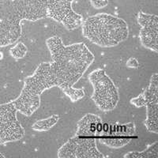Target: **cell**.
<instances>
[{
  "label": "cell",
  "instance_id": "obj_1",
  "mask_svg": "<svg viewBox=\"0 0 158 158\" xmlns=\"http://www.w3.org/2000/svg\"><path fill=\"white\" fill-rule=\"evenodd\" d=\"M46 45L52 57L50 64L56 86L71 102H77L85 94L82 89H75L74 85L94 63V55L84 43L65 45L57 36L46 40Z\"/></svg>",
  "mask_w": 158,
  "mask_h": 158
},
{
  "label": "cell",
  "instance_id": "obj_2",
  "mask_svg": "<svg viewBox=\"0 0 158 158\" xmlns=\"http://www.w3.org/2000/svg\"><path fill=\"white\" fill-rule=\"evenodd\" d=\"M46 18V0H0V48L18 41L22 21Z\"/></svg>",
  "mask_w": 158,
  "mask_h": 158
},
{
  "label": "cell",
  "instance_id": "obj_3",
  "mask_svg": "<svg viewBox=\"0 0 158 158\" xmlns=\"http://www.w3.org/2000/svg\"><path fill=\"white\" fill-rule=\"evenodd\" d=\"M82 36L101 48H112L125 41L129 27L123 18L101 13L89 16L81 24Z\"/></svg>",
  "mask_w": 158,
  "mask_h": 158
},
{
  "label": "cell",
  "instance_id": "obj_4",
  "mask_svg": "<svg viewBox=\"0 0 158 158\" xmlns=\"http://www.w3.org/2000/svg\"><path fill=\"white\" fill-rule=\"evenodd\" d=\"M56 86L50 63H41L32 75L25 77L19 97L12 102L20 113L31 116L40 106L41 94L45 90Z\"/></svg>",
  "mask_w": 158,
  "mask_h": 158
},
{
  "label": "cell",
  "instance_id": "obj_5",
  "mask_svg": "<svg viewBox=\"0 0 158 158\" xmlns=\"http://www.w3.org/2000/svg\"><path fill=\"white\" fill-rule=\"evenodd\" d=\"M94 92L92 101L103 111H113L119 101V93L114 81L103 69H97L89 74Z\"/></svg>",
  "mask_w": 158,
  "mask_h": 158
},
{
  "label": "cell",
  "instance_id": "obj_6",
  "mask_svg": "<svg viewBox=\"0 0 158 158\" xmlns=\"http://www.w3.org/2000/svg\"><path fill=\"white\" fill-rule=\"evenodd\" d=\"M59 158H104L96 144V137L77 135L70 138L58 149Z\"/></svg>",
  "mask_w": 158,
  "mask_h": 158
},
{
  "label": "cell",
  "instance_id": "obj_7",
  "mask_svg": "<svg viewBox=\"0 0 158 158\" xmlns=\"http://www.w3.org/2000/svg\"><path fill=\"white\" fill-rule=\"evenodd\" d=\"M17 113L18 110L12 101L0 104V146L17 142L25 135Z\"/></svg>",
  "mask_w": 158,
  "mask_h": 158
},
{
  "label": "cell",
  "instance_id": "obj_8",
  "mask_svg": "<svg viewBox=\"0 0 158 158\" xmlns=\"http://www.w3.org/2000/svg\"><path fill=\"white\" fill-rule=\"evenodd\" d=\"M73 2L74 0H46L47 18L62 24L67 30L79 28L83 17L73 10Z\"/></svg>",
  "mask_w": 158,
  "mask_h": 158
},
{
  "label": "cell",
  "instance_id": "obj_9",
  "mask_svg": "<svg viewBox=\"0 0 158 158\" xmlns=\"http://www.w3.org/2000/svg\"><path fill=\"white\" fill-rule=\"evenodd\" d=\"M136 135L135 123L109 124L108 131L100 135V142L111 149H120L131 142Z\"/></svg>",
  "mask_w": 158,
  "mask_h": 158
},
{
  "label": "cell",
  "instance_id": "obj_10",
  "mask_svg": "<svg viewBox=\"0 0 158 158\" xmlns=\"http://www.w3.org/2000/svg\"><path fill=\"white\" fill-rule=\"evenodd\" d=\"M137 22L141 26L139 39L145 48L158 52V17L156 15L139 11Z\"/></svg>",
  "mask_w": 158,
  "mask_h": 158
},
{
  "label": "cell",
  "instance_id": "obj_11",
  "mask_svg": "<svg viewBox=\"0 0 158 158\" xmlns=\"http://www.w3.org/2000/svg\"><path fill=\"white\" fill-rule=\"evenodd\" d=\"M103 121L98 115L87 113L77 123V135H84L97 137L102 132Z\"/></svg>",
  "mask_w": 158,
  "mask_h": 158
},
{
  "label": "cell",
  "instance_id": "obj_12",
  "mask_svg": "<svg viewBox=\"0 0 158 158\" xmlns=\"http://www.w3.org/2000/svg\"><path fill=\"white\" fill-rule=\"evenodd\" d=\"M146 118L144 125L149 132L158 133V102L146 104Z\"/></svg>",
  "mask_w": 158,
  "mask_h": 158
},
{
  "label": "cell",
  "instance_id": "obj_13",
  "mask_svg": "<svg viewBox=\"0 0 158 158\" xmlns=\"http://www.w3.org/2000/svg\"><path fill=\"white\" fill-rule=\"evenodd\" d=\"M146 104L149 103L158 102V74L155 73L152 75L147 88L142 92Z\"/></svg>",
  "mask_w": 158,
  "mask_h": 158
},
{
  "label": "cell",
  "instance_id": "obj_14",
  "mask_svg": "<svg viewBox=\"0 0 158 158\" xmlns=\"http://www.w3.org/2000/svg\"><path fill=\"white\" fill-rule=\"evenodd\" d=\"M59 120V115H52V116L47 118H43V119L36 121L34 123L32 124V129L35 131H38V132L48 131L54 127L58 123Z\"/></svg>",
  "mask_w": 158,
  "mask_h": 158
},
{
  "label": "cell",
  "instance_id": "obj_15",
  "mask_svg": "<svg viewBox=\"0 0 158 158\" xmlns=\"http://www.w3.org/2000/svg\"><path fill=\"white\" fill-rule=\"evenodd\" d=\"M127 158H145V157H158V142H155L147 146L142 152H129L123 155Z\"/></svg>",
  "mask_w": 158,
  "mask_h": 158
},
{
  "label": "cell",
  "instance_id": "obj_16",
  "mask_svg": "<svg viewBox=\"0 0 158 158\" xmlns=\"http://www.w3.org/2000/svg\"><path fill=\"white\" fill-rule=\"evenodd\" d=\"M28 52L27 46L22 42H18L10 49V54L14 59H23Z\"/></svg>",
  "mask_w": 158,
  "mask_h": 158
},
{
  "label": "cell",
  "instance_id": "obj_17",
  "mask_svg": "<svg viewBox=\"0 0 158 158\" xmlns=\"http://www.w3.org/2000/svg\"><path fill=\"white\" fill-rule=\"evenodd\" d=\"M130 103L136 108H142V107H146V102L142 94L138 97L131 99Z\"/></svg>",
  "mask_w": 158,
  "mask_h": 158
},
{
  "label": "cell",
  "instance_id": "obj_18",
  "mask_svg": "<svg viewBox=\"0 0 158 158\" xmlns=\"http://www.w3.org/2000/svg\"><path fill=\"white\" fill-rule=\"evenodd\" d=\"M109 0H90V3L94 9L101 10L107 6Z\"/></svg>",
  "mask_w": 158,
  "mask_h": 158
},
{
  "label": "cell",
  "instance_id": "obj_19",
  "mask_svg": "<svg viewBox=\"0 0 158 158\" xmlns=\"http://www.w3.org/2000/svg\"><path fill=\"white\" fill-rule=\"evenodd\" d=\"M126 66L128 68L132 69H138L140 67V63L138 59L135 57H131L126 63Z\"/></svg>",
  "mask_w": 158,
  "mask_h": 158
},
{
  "label": "cell",
  "instance_id": "obj_20",
  "mask_svg": "<svg viewBox=\"0 0 158 158\" xmlns=\"http://www.w3.org/2000/svg\"><path fill=\"white\" fill-rule=\"evenodd\" d=\"M6 155L4 154V153H1V152H0V157H6Z\"/></svg>",
  "mask_w": 158,
  "mask_h": 158
},
{
  "label": "cell",
  "instance_id": "obj_21",
  "mask_svg": "<svg viewBox=\"0 0 158 158\" xmlns=\"http://www.w3.org/2000/svg\"><path fill=\"white\" fill-rule=\"evenodd\" d=\"M3 58V54H2V52H0V59H2Z\"/></svg>",
  "mask_w": 158,
  "mask_h": 158
}]
</instances>
